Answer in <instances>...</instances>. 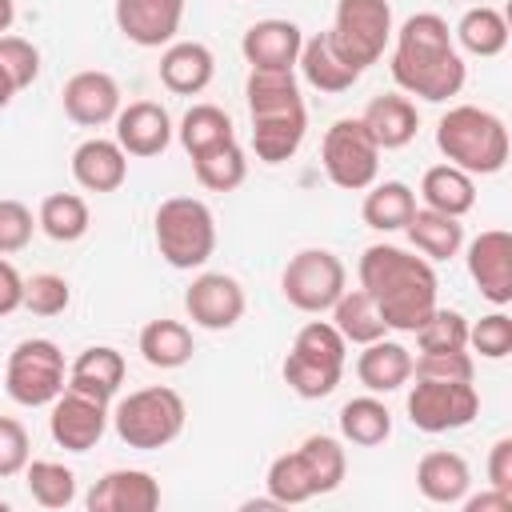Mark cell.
Returning a JSON list of instances; mask_svg holds the SVG:
<instances>
[{"label":"cell","mask_w":512,"mask_h":512,"mask_svg":"<svg viewBox=\"0 0 512 512\" xmlns=\"http://www.w3.org/2000/svg\"><path fill=\"white\" fill-rule=\"evenodd\" d=\"M120 384H124V356H120L116 348H108V344H92V348H84V352L72 360L64 388L84 392V396L108 404V400L120 392Z\"/></svg>","instance_id":"23"},{"label":"cell","mask_w":512,"mask_h":512,"mask_svg":"<svg viewBox=\"0 0 512 512\" xmlns=\"http://www.w3.org/2000/svg\"><path fill=\"white\" fill-rule=\"evenodd\" d=\"M180 144L188 156H200L208 148H220L228 140H236V128H232V116L216 104H192L184 116H180V128H176Z\"/></svg>","instance_id":"33"},{"label":"cell","mask_w":512,"mask_h":512,"mask_svg":"<svg viewBox=\"0 0 512 512\" xmlns=\"http://www.w3.org/2000/svg\"><path fill=\"white\" fill-rule=\"evenodd\" d=\"M436 148L468 176H496L508 164V128L488 108L456 104L436 124Z\"/></svg>","instance_id":"3"},{"label":"cell","mask_w":512,"mask_h":512,"mask_svg":"<svg viewBox=\"0 0 512 512\" xmlns=\"http://www.w3.org/2000/svg\"><path fill=\"white\" fill-rule=\"evenodd\" d=\"M296 64H300L304 80L312 88H320V92H348L360 80V72L332 48V36L328 32H316L312 40H304Z\"/></svg>","instance_id":"25"},{"label":"cell","mask_w":512,"mask_h":512,"mask_svg":"<svg viewBox=\"0 0 512 512\" xmlns=\"http://www.w3.org/2000/svg\"><path fill=\"white\" fill-rule=\"evenodd\" d=\"M468 276L496 308L512 300V236L504 228H484L468 244Z\"/></svg>","instance_id":"13"},{"label":"cell","mask_w":512,"mask_h":512,"mask_svg":"<svg viewBox=\"0 0 512 512\" xmlns=\"http://www.w3.org/2000/svg\"><path fill=\"white\" fill-rule=\"evenodd\" d=\"M340 376H344V372L308 364V360H300V356H292V352L284 356V384H288L300 400H324V396H332L336 384H340Z\"/></svg>","instance_id":"43"},{"label":"cell","mask_w":512,"mask_h":512,"mask_svg":"<svg viewBox=\"0 0 512 512\" xmlns=\"http://www.w3.org/2000/svg\"><path fill=\"white\" fill-rule=\"evenodd\" d=\"M296 452H300V460H304V468H308V476H312V484H316V496L336 492V488L344 484L348 456H344V448H340V440H336V436L316 432V436H308Z\"/></svg>","instance_id":"38"},{"label":"cell","mask_w":512,"mask_h":512,"mask_svg":"<svg viewBox=\"0 0 512 512\" xmlns=\"http://www.w3.org/2000/svg\"><path fill=\"white\" fill-rule=\"evenodd\" d=\"M360 288L372 296L392 332H416L436 308V272L424 256L396 244H368L360 256Z\"/></svg>","instance_id":"2"},{"label":"cell","mask_w":512,"mask_h":512,"mask_svg":"<svg viewBox=\"0 0 512 512\" xmlns=\"http://www.w3.org/2000/svg\"><path fill=\"white\" fill-rule=\"evenodd\" d=\"M332 312V324H336V332L348 340V344H372V340H380L384 332H388V324L380 320V312H376V304H372V296L364 292V288H344L340 292V300L328 308Z\"/></svg>","instance_id":"32"},{"label":"cell","mask_w":512,"mask_h":512,"mask_svg":"<svg viewBox=\"0 0 512 512\" xmlns=\"http://www.w3.org/2000/svg\"><path fill=\"white\" fill-rule=\"evenodd\" d=\"M468 512H512V492H500V488H488L480 496H464L460 500Z\"/></svg>","instance_id":"52"},{"label":"cell","mask_w":512,"mask_h":512,"mask_svg":"<svg viewBox=\"0 0 512 512\" xmlns=\"http://www.w3.org/2000/svg\"><path fill=\"white\" fill-rule=\"evenodd\" d=\"M308 132V112H276V116H252V152L264 164H284L300 152Z\"/></svg>","instance_id":"27"},{"label":"cell","mask_w":512,"mask_h":512,"mask_svg":"<svg viewBox=\"0 0 512 512\" xmlns=\"http://www.w3.org/2000/svg\"><path fill=\"white\" fill-rule=\"evenodd\" d=\"M248 300H244V288L236 276L228 272H200L188 292H184V312L196 328H208V332H228L240 316H244Z\"/></svg>","instance_id":"11"},{"label":"cell","mask_w":512,"mask_h":512,"mask_svg":"<svg viewBox=\"0 0 512 512\" xmlns=\"http://www.w3.org/2000/svg\"><path fill=\"white\" fill-rule=\"evenodd\" d=\"M396 48H392V80L400 92L420 96L428 104H444L448 96H456L468 80V68L452 44L448 20L436 12H416L408 16L396 32Z\"/></svg>","instance_id":"1"},{"label":"cell","mask_w":512,"mask_h":512,"mask_svg":"<svg viewBox=\"0 0 512 512\" xmlns=\"http://www.w3.org/2000/svg\"><path fill=\"white\" fill-rule=\"evenodd\" d=\"M32 232H36L32 208L20 204V200H0V256H12L20 248H28Z\"/></svg>","instance_id":"48"},{"label":"cell","mask_w":512,"mask_h":512,"mask_svg":"<svg viewBox=\"0 0 512 512\" xmlns=\"http://www.w3.org/2000/svg\"><path fill=\"white\" fill-rule=\"evenodd\" d=\"M468 344L484 360H504L512 352V320H508V312H488L476 324H468Z\"/></svg>","instance_id":"45"},{"label":"cell","mask_w":512,"mask_h":512,"mask_svg":"<svg viewBox=\"0 0 512 512\" xmlns=\"http://www.w3.org/2000/svg\"><path fill=\"white\" fill-rule=\"evenodd\" d=\"M48 432L64 452H88L100 444V436L108 432V404L92 400L84 392L64 388L52 400V416H48Z\"/></svg>","instance_id":"12"},{"label":"cell","mask_w":512,"mask_h":512,"mask_svg":"<svg viewBox=\"0 0 512 512\" xmlns=\"http://www.w3.org/2000/svg\"><path fill=\"white\" fill-rule=\"evenodd\" d=\"M488 484L512 492V436H500L488 452Z\"/></svg>","instance_id":"50"},{"label":"cell","mask_w":512,"mask_h":512,"mask_svg":"<svg viewBox=\"0 0 512 512\" xmlns=\"http://www.w3.org/2000/svg\"><path fill=\"white\" fill-rule=\"evenodd\" d=\"M456 40L472 56H500L508 48V20H504V12L488 8V4L468 8L456 24Z\"/></svg>","instance_id":"36"},{"label":"cell","mask_w":512,"mask_h":512,"mask_svg":"<svg viewBox=\"0 0 512 512\" xmlns=\"http://www.w3.org/2000/svg\"><path fill=\"white\" fill-rule=\"evenodd\" d=\"M472 356L468 348H448V352H420V360H412V376H428V380H472Z\"/></svg>","instance_id":"47"},{"label":"cell","mask_w":512,"mask_h":512,"mask_svg":"<svg viewBox=\"0 0 512 512\" xmlns=\"http://www.w3.org/2000/svg\"><path fill=\"white\" fill-rule=\"evenodd\" d=\"M420 196H424V208L460 220V216H468L476 208V180L456 164H436V168L424 172Z\"/></svg>","instance_id":"28"},{"label":"cell","mask_w":512,"mask_h":512,"mask_svg":"<svg viewBox=\"0 0 512 512\" xmlns=\"http://www.w3.org/2000/svg\"><path fill=\"white\" fill-rule=\"evenodd\" d=\"M192 352H196L192 332L180 320H148L140 328V356L152 368H164V372L168 368H184L192 360Z\"/></svg>","instance_id":"30"},{"label":"cell","mask_w":512,"mask_h":512,"mask_svg":"<svg viewBox=\"0 0 512 512\" xmlns=\"http://www.w3.org/2000/svg\"><path fill=\"white\" fill-rule=\"evenodd\" d=\"M480 412V392L472 388V380H428L416 376L412 392H408V420L420 432H456L468 428Z\"/></svg>","instance_id":"10"},{"label":"cell","mask_w":512,"mask_h":512,"mask_svg":"<svg viewBox=\"0 0 512 512\" xmlns=\"http://www.w3.org/2000/svg\"><path fill=\"white\" fill-rule=\"evenodd\" d=\"M300 44H304V32L292 24V20H256L244 40H240V52L252 68H296V56H300Z\"/></svg>","instance_id":"20"},{"label":"cell","mask_w":512,"mask_h":512,"mask_svg":"<svg viewBox=\"0 0 512 512\" xmlns=\"http://www.w3.org/2000/svg\"><path fill=\"white\" fill-rule=\"evenodd\" d=\"M28 460H32L28 428L20 420H12V416H0V480L20 476Z\"/></svg>","instance_id":"49"},{"label":"cell","mask_w":512,"mask_h":512,"mask_svg":"<svg viewBox=\"0 0 512 512\" xmlns=\"http://www.w3.org/2000/svg\"><path fill=\"white\" fill-rule=\"evenodd\" d=\"M416 212V192L404 184V180H384V184H372V192L364 196V224L376 228V232H396L408 224V216Z\"/></svg>","instance_id":"34"},{"label":"cell","mask_w":512,"mask_h":512,"mask_svg":"<svg viewBox=\"0 0 512 512\" xmlns=\"http://www.w3.org/2000/svg\"><path fill=\"white\" fill-rule=\"evenodd\" d=\"M468 484H472V468L460 452L436 448V452H424L416 464V488L432 504H460L468 496Z\"/></svg>","instance_id":"21"},{"label":"cell","mask_w":512,"mask_h":512,"mask_svg":"<svg viewBox=\"0 0 512 512\" xmlns=\"http://www.w3.org/2000/svg\"><path fill=\"white\" fill-rule=\"evenodd\" d=\"M192 172L208 192H232L248 176V156H244V148L236 140H228L220 148H208V152L192 156Z\"/></svg>","instance_id":"37"},{"label":"cell","mask_w":512,"mask_h":512,"mask_svg":"<svg viewBox=\"0 0 512 512\" xmlns=\"http://www.w3.org/2000/svg\"><path fill=\"white\" fill-rule=\"evenodd\" d=\"M184 420H188L184 396H180L176 388H164V384L128 392V396L116 404V412H112L116 436H120L128 448H136V452L168 448V444L184 432Z\"/></svg>","instance_id":"4"},{"label":"cell","mask_w":512,"mask_h":512,"mask_svg":"<svg viewBox=\"0 0 512 512\" xmlns=\"http://www.w3.org/2000/svg\"><path fill=\"white\" fill-rule=\"evenodd\" d=\"M116 144L128 156H160L172 144V116L156 100H132L116 112Z\"/></svg>","instance_id":"17"},{"label":"cell","mask_w":512,"mask_h":512,"mask_svg":"<svg viewBox=\"0 0 512 512\" xmlns=\"http://www.w3.org/2000/svg\"><path fill=\"white\" fill-rule=\"evenodd\" d=\"M264 484H268V496H272L280 508H288V504H304V500L316 496V484H312V476H308L300 452H284V456H276V460L268 464Z\"/></svg>","instance_id":"41"},{"label":"cell","mask_w":512,"mask_h":512,"mask_svg":"<svg viewBox=\"0 0 512 512\" xmlns=\"http://www.w3.org/2000/svg\"><path fill=\"white\" fill-rule=\"evenodd\" d=\"M0 68L8 72V80L16 84V92L20 88H32V80L40 76V52H36V44L32 40H24V36H0Z\"/></svg>","instance_id":"46"},{"label":"cell","mask_w":512,"mask_h":512,"mask_svg":"<svg viewBox=\"0 0 512 512\" xmlns=\"http://www.w3.org/2000/svg\"><path fill=\"white\" fill-rule=\"evenodd\" d=\"M292 356H300L308 364H320V368H332V372H344L348 340L336 332L332 320H308L292 340Z\"/></svg>","instance_id":"40"},{"label":"cell","mask_w":512,"mask_h":512,"mask_svg":"<svg viewBox=\"0 0 512 512\" xmlns=\"http://www.w3.org/2000/svg\"><path fill=\"white\" fill-rule=\"evenodd\" d=\"M84 504L88 512H152L160 508V484L144 468H112L88 488Z\"/></svg>","instance_id":"15"},{"label":"cell","mask_w":512,"mask_h":512,"mask_svg":"<svg viewBox=\"0 0 512 512\" xmlns=\"http://www.w3.org/2000/svg\"><path fill=\"white\" fill-rule=\"evenodd\" d=\"M320 164L328 172V180L344 192H364L376 184V172H380V148L376 140L368 136L364 120L360 116H344L336 120L328 132H324V144H320Z\"/></svg>","instance_id":"8"},{"label":"cell","mask_w":512,"mask_h":512,"mask_svg":"<svg viewBox=\"0 0 512 512\" xmlns=\"http://www.w3.org/2000/svg\"><path fill=\"white\" fill-rule=\"evenodd\" d=\"M12 96H16V84H12V80H8V72L0 68V108H8V100H12Z\"/></svg>","instance_id":"54"},{"label":"cell","mask_w":512,"mask_h":512,"mask_svg":"<svg viewBox=\"0 0 512 512\" xmlns=\"http://www.w3.org/2000/svg\"><path fill=\"white\" fill-rule=\"evenodd\" d=\"M360 120H364V128H368V136L376 140L380 152L412 144V136H416V128H420L416 104H412L408 96H400V92H384V96L368 100V108H364Z\"/></svg>","instance_id":"22"},{"label":"cell","mask_w":512,"mask_h":512,"mask_svg":"<svg viewBox=\"0 0 512 512\" xmlns=\"http://www.w3.org/2000/svg\"><path fill=\"white\" fill-rule=\"evenodd\" d=\"M88 224H92V216H88L84 196H76V192H52V196L40 200L36 228H40L44 236H52L56 244L80 240V236L88 232Z\"/></svg>","instance_id":"35"},{"label":"cell","mask_w":512,"mask_h":512,"mask_svg":"<svg viewBox=\"0 0 512 512\" xmlns=\"http://www.w3.org/2000/svg\"><path fill=\"white\" fill-rule=\"evenodd\" d=\"M24 304V276L0 256V316L16 312Z\"/></svg>","instance_id":"51"},{"label":"cell","mask_w":512,"mask_h":512,"mask_svg":"<svg viewBox=\"0 0 512 512\" xmlns=\"http://www.w3.org/2000/svg\"><path fill=\"white\" fill-rule=\"evenodd\" d=\"M12 20H16V4L12 0H0V36L12 28Z\"/></svg>","instance_id":"53"},{"label":"cell","mask_w":512,"mask_h":512,"mask_svg":"<svg viewBox=\"0 0 512 512\" xmlns=\"http://www.w3.org/2000/svg\"><path fill=\"white\" fill-rule=\"evenodd\" d=\"M244 96H248L252 116H276V112H300L304 108L300 80L292 68H252L244 80Z\"/></svg>","instance_id":"26"},{"label":"cell","mask_w":512,"mask_h":512,"mask_svg":"<svg viewBox=\"0 0 512 512\" xmlns=\"http://www.w3.org/2000/svg\"><path fill=\"white\" fill-rule=\"evenodd\" d=\"M216 76V56L200 40H176L160 56V84L176 96H196L212 84Z\"/></svg>","instance_id":"18"},{"label":"cell","mask_w":512,"mask_h":512,"mask_svg":"<svg viewBox=\"0 0 512 512\" xmlns=\"http://www.w3.org/2000/svg\"><path fill=\"white\" fill-rule=\"evenodd\" d=\"M64 384H68V372H64V352L56 348V340L32 336V340H20L8 352L4 392L16 404L44 408V404H52L64 392Z\"/></svg>","instance_id":"6"},{"label":"cell","mask_w":512,"mask_h":512,"mask_svg":"<svg viewBox=\"0 0 512 512\" xmlns=\"http://www.w3.org/2000/svg\"><path fill=\"white\" fill-rule=\"evenodd\" d=\"M72 304V288L64 276L56 272H36L32 280H24V304L32 316H60Z\"/></svg>","instance_id":"44"},{"label":"cell","mask_w":512,"mask_h":512,"mask_svg":"<svg viewBox=\"0 0 512 512\" xmlns=\"http://www.w3.org/2000/svg\"><path fill=\"white\" fill-rule=\"evenodd\" d=\"M0 512H8V504H4V500H0Z\"/></svg>","instance_id":"55"},{"label":"cell","mask_w":512,"mask_h":512,"mask_svg":"<svg viewBox=\"0 0 512 512\" xmlns=\"http://www.w3.org/2000/svg\"><path fill=\"white\" fill-rule=\"evenodd\" d=\"M348 288V272H344V260L328 248H300L288 264H284V276H280V292L292 308L300 312H328L340 292Z\"/></svg>","instance_id":"9"},{"label":"cell","mask_w":512,"mask_h":512,"mask_svg":"<svg viewBox=\"0 0 512 512\" xmlns=\"http://www.w3.org/2000/svg\"><path fill=\"white\" fill-rule=\"evenodd\" d=\"M336 420H340V436L356 448H376L392 436V412L384 408V400H376V392L348 400Z\"/></svg>","instance_id":"31"},{"label":"cell","mask_w":512,"mask_h":512,"mask_svg":"<svg viewBox=\"0 0 512 512\" xmlns=\"http://www.w3.org/2000/svg\"><path fill=\"white\" fill-rule=\"evenodd\" d=\"M156 248L172 268H204L216 252V220L212 208L196 196H172L156 208Z\"/></svg>","instance_id":"5"},{"label":"cell","mask_w":512,"mask_h":512,"mask_svg":"<svg viewBox=\"0 0 512 512\" xmlns=\"http://www.w3.org/2000/svg\"><path fill=\"white\" fill-rule=\"evenodd\" d=\"M184 20V0H116V28L140 48L172 44Z\"/></svg>","instance_id":"16"},{"label":"cell","mask_w":512,"mask_h":512,"mask_svg":"<svg viewBox=\"0 0 512 512\" xmlns=\"http://www.w3.org/2000/svg\"><path fill=\"white\" fill-rule=\"evenodd\" d=\"M392 8L388 0H340L336 20L328 28L332 48L364 76L368 64H376L392 40Z\"/></svg>","instance_id":"7"},{"label":"cell","mask_w":512,"mask_h":512,"mask_svg":"<svg viewBox=\"0 0 512 512\" xmlns=\"http://www.w3.org/2000/svg\"><path fill=\"white\" fill-rule=\"evenodd\" d=\"M356 376L368 392H396L412 380V352L396 340H372L364 344L360 360H356Z\"/></svg>","instance_id":"24"},{"label":"cell","mask_w":512,"mask_h":512,"mask_svg":"<svg viewBox=\"0 0 512 512\" xmlns=\"http://www.w3.org/2000/svg\"><path fill=\"white\" fill-rule=\"evenodd\" d=\"M64 116L80 128H100V124H112L116 112H120V84L116 76L100 72V68H88V72H76L64 92Z\"/></svg>","instance_id":"14"},{"label":"cell","mask_w":512,"mask_h":512,"mask_svg":"<svg viewBox=\"0 0 512 512\" xmlns=\"http://www.w3.org/2000/svg\"><path fill=\"white\" fill-rule=\"evenodd\" d=\"M72 180L84 192H116L128 180V152L116 140L92 136L72 152Z\"/></svg>","instance_id":"19"},{"label":"cell","mask_w":512,"mask_h":512,"mask_svg":"<svg viewBox=\"0 0 512 512\" xmlns=\"http://www.w3.org/2000/svg\"><path fill=\"white\" fill-rule=\"evenodd\" d=\"M420 352H448V348H468V320L456 308H432L428 320L416 328Z\"/></svg>","instance_id":"42"},{"label":"cell","mask_w":512,"mask_h":512,"mask_svg":"<svg viewBox=\"0 0 512 512\" xmlns=\"http://www.w3.org/2000/svg\"><path fill=\"white\" fill-rule=\"evenodd\" d=\"M24 484L40 508H68L76 500V472L64 468L60 460H28Z\"/></svg>","instance_id":"39"},{"label":"cell","mask_w":512,"mask_h":512,"mask_svg":"<svg viewBox=\"0 0 512 512\" xmlns=\"http://www.w3.org/2000/svg\"><path fill=\"white\" fill-rule=\"evenodd\" d=\"M404 232L416 244V252H424L428 260H452L464 248V224L456 216H444L432 208H416L408 216Z\"/></svg>","instance_id":"29"}]
</instances>
